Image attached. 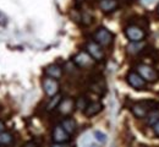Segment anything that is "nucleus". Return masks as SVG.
<instances>
[{"label": "nucleus", "mask_w": 159, "mask_h": 147, "mask_svg": "<svg viewBox=\"0 0 159 147\" xmlns=\"http://www.w3.org/2000/svg\"><path fill=\"white\" fill-rule=\"evenodd\" d=\"M74 62L76 65H79L81 67H84V66H88L92 64V57L89 55V53H80L75 57Z\"/></svg>", "instance_id": "obj_8"}, {"label": "nucleus", "mask_w": 159, "mask_h": 147, "mask_svg": "<svg viewBox=\"0 0 159 147\" xmlns=\"http://www.w3.org/2000/svg\"><path fill=\"white\" fill-rule=\"evenodd\" d=\"M127 82L131 87H134L136 90H142L146 86V80L139 74H136V72H130L127 75Z\"/></svg>", "instance_id": "obj_6"}, {"label": "nucleus", "mask_w": 159, "mask_h": 147, "mask_svg": "<svg viewBox=\"0 0 159 147\" xmlns=\"http://www.w3.org/2000/svg\"><path fill=\"white\" fill-rule=\"evenodd\" d=\"M60 102H61V96L57 93L55 96H53L52 101L48 103V105H47V110H48V112H52V110H54L55 108H58V105L60 104Z\"/></svg>", "instance_id": "obj_15"}, {"label": "nucleus", "mask_w": 159, "mask_h": 147, "mask_svg": "<svg viewBox=\"0 0 159 147\" xmlns=\"http://www.w3.org/2000/svg\"><path fill=\"white\" fill-rule=\"evenodd\" d=\"M12 135L9 132H0V144L1 145H9L12 142Z\"/></svg>", "instance_id": "obj_17"}, {"label": "nucleus", "mask_w": 159, "mask_h": 147, "mask_svg": "<svg viewBox=\"0 0 159 147\" xmlns=\"http://www.w3.org/2000/svg\"><path fill=\"white\" fill-rule=\"evenodd\" d=\"M132 112L137 118L147 117V107H144L143 104H135L132 107Z\"/></svg>", "instance_id": "obj_14"}, {"label": "nucleus", "mask_w": 159, "mask_h": 147, "mask_svg": "<svg viewBox=\"0 0 159 147\" xmlns=\"http://www.w3.org/2000/svg\"><path fill=\"white\" fill-rule=\"evenodd\" d=\"M158 12H159V6H158Z\"/></svg>", "instance_id": "obj_25"}, {"label": "nucleus", "mask_w": 159, "mask_h": 147, "mask_svg": "<svg viewBox=\"0 0 159 147\" xmlns=\"http://www.w3.org/2000/svg\"><path fill=\"white\" fill-rule=\"evenodd\" d=\"M156 1H157V0H141V2H142L144 6H151V5H153Z\"/></svg>", "instance_id": "obj_22"}, {"label": "nucleus", "mask_w": 159, "mask_h": 147, "mask_svg": "<svg viewBox=\"0 0 159 147\" xmlns=\"http://www.w3.org/2000/svg\"><path fill=\"white\" fill-rule=\"evenodd\" d=\"M76 105H77V108H80L81 110H84V109H86V107H87L88 104H87V102H86V99H84V98H80Z\"/></svg>", "instance_id": "obj_20"}, {"label": "nucleus", "mask_w": 159, "mask_h": 147, "mask_svg": "<svg viewBox=\"0 0 159 147\" xmlns=\"http://www.w3.org/2000/svg\"><path fill=\"white\" fill-rule=\"evenodd\" d=\"M94 41L98 44H100L102 47H107L113 42V34L109 30H107L104 27H100L99 30L94 33Z\"/></svg>", "instance_id": "obj_1"}, {"label": "nucleus", "mask_w": 159, "mask_h": 147, "mask_svg": "<svg viewBox=\"0 0 159 147\" xmlns=\"http://www.w3.org/2000/svg\"><path fill=\"white\" fill-rule=\"evenodd\" d=\"M74 107H75V103H74V101L70 99V98H66L65 101H61L60 104L58 105L59 112L61 114H64V115L70 114V113L74 110Z\"/></svg>", "instance_id": "obj_9"}, {"label": "nucleus", "mask_w": 159, "mask_h": 147, "mask_svg": "<svg viewBox=\"0 0 159 147\" xmlns=\"http://www.w3.org/2000/svg\"><path fill=\"white\" fill-rule=\"evenodd\" d=\"M99 6L103 11L110 12V11H113V10L116 9L118 2H116V0H100Z\"/></svg>", "instance_id": "obj_12"}, {"label": "nucleus", "mask_w": 159, "mask_h": 147, "mask_svg": "<svg viewBox=\"0 0 159 147\" xmlns=\"http://www.w3.org/2000/svg\"><path fill=\"white\" fill-rule=\"evenodd\" d=\"M125 34L131 42H141L144 37L143 31L139 27H136V26H129L125 30Z\"/></svg>", "instance_id": "obj_5"}, {"label": "nucleus", "mask_w": 159, "mask_h": 147, "mask_svg": "<svg viewBox=\"0 0 159 147\" xmlns=\"http://www.w3.org/2000/svg\"><path fill=\"white\" fill-rule=\"evenodd\" d=\"M153 130H154V134H156L157 136H159V120L153 125Z\"/></svg>", "instance_id": "obj_23"}, {"label": "nucleus", "mask_w": 159, "mask_h": 147, "mask_svg": "<svg viewBox=\"0 0 159 147\" xmlns=\"http://www.w3.org/2000/svg\"><path fill=\"white\" fill-rule=\"evenodd\" d=\"M158 120H159V112H154V113H152V114L148 115V124L149 125L153 126Z\"/></svg>", "instance_id": "obj_19"}, {"label": "nucleus", "mask_w": 159, "mask_h": 147, "mask_svg": "<svg viewBox=\"0 0 159 147\" xmlns=\"http://www.w3.org/2000/svg\"><path fill=\"white\" fill-rule=\"evenodd\" d=\"M93 137L99 142V144H105L107 142V135L104 134V132H102L99 130H96L94 132H93Z\"/></svg>", "instance_id": "obj_18"}, {"label": "nucleus", "mask_w": 159, "mask_h": 147, "mask_svg": "<svg viewBox=\"0 0 159 147\" xmlns=\"http://www.w3.org/2000/svg\"><path fill=\"white\" fill-rule=\"evenodd\" d=\"M87 50L89 53V55L94 59V60H102L104 57V53L102 50V45L97 42H89L87 44Z\"/></svg>", "instance_id": "obj_7"}, {"label": "nucleus", "mask_w": 159, "mask_h": 147, "mask_svg": "<svg viewBox=\"0 0 159 147\" xmlns=\"http://www.w3.org/2000/svg\"><path fill=\"white\" fill-rule=\"evenodd\" d=\"M137 71H139V75H141L146 81H148V82H154V81H157V79H158L157 71H156L153 67L148 66V65L141 64V65L137 66Z\"/></svg>", "instance_id": "obj_2"}, {"label": "nucleus", "mask_w": 159, "mask_h": 147, "mask_svg": "<svg viewBox=\"0 0 159 147\" xmlns=\"http://www.w3.org/2000/svg\"><path fill=\"white\" fill-rule=\"evenodd\" d=\"M143 48L141 42H131V44H129L127 47V52L130 54H137L139 52H141V49Z\"/></svg>", "instance_id": "obj_16"}, {"label": "nucleus", "mask_w": 159, "mask_h": 147, "mask_svg": "<svg viewBox=\"0 0 159 147\" xmlns=\"http://www.w3.org/2000/svg\"><path fill=\"white\" fill-rule=\"evenodd\" d=\"M102 109H103L102 103H99V102H93V103H89V104L86 107V109L83 110V113H84L86 117L89 118V117H93V115L98 114Z\"/></svg>", "instance_id": "obj_10"}, {"label": "nucleus", "mask_w": 159, "mask_h": 147, "mask_svg": "<svg viewBox=\"0 0 159 147\" xmlns=\"http://www.w3.org/2000/svg\"><path fill=\"white\" fill-rule=\"evenodd\" d=\"M61 126H62L70 135H72V134L76 131V122H75L74 119H70V118L64 119L62 123H61Z\"/></svg>", "instance_id": "obj_13"}, {"label": "nucleus", "mask_w": 159, "mask_h": 147, "mask_svg": "<svg viewBox=\"0 0 159 147\" xmlns=\"http://www.w3.org/2000/svg\"><path fill=\"white\" fill-rule=\"evenodd\" d=\"M4 127H5V126H4V123H2V122H0V132H2V131H4Z\"/></svg>", "instance_id": "obj_24"}, {"label": "nucleus", "mask_w": 159, "mask_h": 147, "mask_svg": "<svg viewBox=\"0 0 159 147\" xmlns=\"http://www.w3.org/2000/svg\"><path fill=\"white\" fill-rule=\"evenodd\" d=\"M43 88H44V92L48 96L53 97V96H55L59 92V84H58L57 79H53V77H49L48 76L43 81Z\"/></svg>", "instance_id": "obj_3"}, {"label": "nucleus", "mask_w": 159, "mask_h": 147, "mask_svg": "<svg viewBox=\"0 0 159 147\" xmlns=\"http://www.w3.org/2000/svg\"><path fill=\"white\" fill-rule=\"evenodd\" d=\"M45 74L49 76V77H53V79H60L61 75H62V71L58 65L53 64V65H49L45 67Z\"/></svg>", "instance_id": "obj_11"}, {"label": "nucleus", "mask_w": 159, "mask_h": 147, "mask_svg": "<svg viewBox=\"0 0 159 147\" xmlns=\"http://www.w3.org/2000/svg\"><path fill=\"white\" fill-rule=\"evenodd\" d=\"M7 22H9V21H7V17H6V16H5V15H4L1 11H0V26L5 27V26L7 25Z\"/></svg>", "instance_id": "obj_21"}, {"label": "nucleus", "mask_w": 159, "mask_h": 147, "mask_svg": "<svg viewBox=\"0 0 159 147\" xmlns=\"http://www.w3.org/2000/svg\"><path fill=\"white\" fill-rule=\"evenodd\" d=\"M70 140V134L62 127L61 125H58L53 130V141L55 144H65Z\"/></svg>", "instance_id": "obj_4"}]
</instances>
